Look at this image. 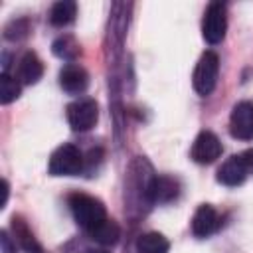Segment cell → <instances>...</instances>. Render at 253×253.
I'll use <instances>...</instances> for the list:
<instances>
[{"label":"cell","instance_id":"cell-1","mask_svg":"<svg viewBox=\"0 0 253 253\" xmlns=\"http://www.w3.org/2000/svg\"><path fill=\"white\" fill-rule=\"evenodd\" d=\"M67 204H69V210H71L73 219H75L77 225L83 227L87 233L107 219L105 204H103L99 198H93V196H89V194L75 192V194H71V196L67 198Z\"/></svg>","mask_w":253,"mask_h":253},{"label":"cell","instance_id":"cell-2","mask_svg":"<svg viewBox=\"0 0 253 253\" xmlns=\"http://www.w3.org/2000/svg\"><path fill=\"white\" fill-rule=\"evenodd\" d=\"M85 170V158L75 144L57 146L47 164V172L51 176H77Z\"/></svg>","mask_w":253,"mask_h":253},{"label":"cell","instance_id":"cell-3","mask_svg":"<svg viewBox=\"0 0 253 253\" xmlns=\"http://www.w3.org/2000/svg\"><path fill=\"white\" fill-rule=\"evenodd\" d=\"M217 75H219V57L215 51L208 49L200 55L194 75H192V85H194L196 93L202 97H208L215 89Z\"/></svg>","mask_w":253,"mask_h":253},{"label":"cell","instance_id":"cell-4","mask_svg":"<svg viewBox=\"0 0 253 253\" xmlns=\"http://www.w3.org/2000/svg\"><path fill=\"white\" fill-rule=\"evenodd\" d=\"M227 32V12H225V4L223 2H210L206 12H204V20H202V36L208 43L215 45L225 38Z\"/></svg>","mask_w":253,"mask_h":253},{"label":"cell","instance_id":"cell-5","mask_svg":"<svg viewBox=\"0 0 253 253\" xmlns=\"http://www.w3.org/2000/svg\"><path fill=\"white\" fill-rule=\"evenodd\" d=\"M67 123L75 132L91 130L99 121V105L95 99H79L67 105Z\"/></svg>","mask_w":253,"mask_h":253},{"label":"cell","instance_id":"cell-6","mask_svg":"<svg viewBox=\"0 0 253 253\" xmlns=\"http://www.w3.org/2000/svg\"><path fill=\"white\" fill-rule=\"evenodd\" d=\"M180 196V182L174 176H152L146 186V202L150 204H170Z\"/></svg>","mask_w":253,"mask_h":253},{"label":"cell","instance_id":"cell-7","mask_svg":"<svg viewBox=\"0 0 253 253\" xmlns=\"http://www.w3.org/2000/svg\"><path fill=\"white\" fill-rule=\"evenodd\" d=\"M229 132L237 140H253V103L239 101L231 109Z\"/></svg>","mask_w":253,"mask_h":253},{"label":"cell","instance_id":"cell-8","mask_svg":"<svg viewBox=\"0 0 253 253\" xmlns=\"http://www.w3.org/2000/svg\"><path fill=\"white\" fill-rule=\"evenodd\" d=\"M221 142L219 138L211 132V130H202L194 144H192V150H190V156L194 162L198 164H211L215 162L219 156H221Z\"/></svg>","mask_w":253,"mask_h":253},{"label":"cell","instance_id":"cell-9","mask_svg":"<svg viewBox=\"0 0 253 253\" xmlns=\"http://www.w3.org/2000/svg\"><path fill=\"white\" fill-rule=\"evenodd\" d=\"M219 223L221 221H219L217 211L210 204H202L194 211V217H192V233L198 239H206V237L213 235L219 229Z\"/></svg>","mask_w":253,"mask_h":253},{"label":"cell","instance_id":"cell-10","mask_svg":"<svg viewBox=\"0 0 253 253\" xmlns=\"http://www.w3.org/2000/svg\"><path fill=\"white\" fill-rule=\"evenodd\" d=\"M59 85L69 95H79L89 85V73L79 63H65L59 71Z\"/></svg>","mask_w":253,"mask_h":253},{"label":"cell","instance_id":"cell-11","mask_svg":"<svg viewBox=\"0 0 253 253\" xmlns=\"http://www.w3.org/2000/svg\"><path fill=\"white\" fill-rule=\"evenodd\" d=\"M245 178H247V168L243 164L241 154H233L217 170V182L223 184V186H229V188L243 184Z\"/></svg>","mask_w":253,"mask_h":253},{"label":"cell","instance_id":"cell-12","mask_svg":"<svg viewBox=\"0 0 253 253\" xmlns=\"http://www.w3.org/2000/svg\"><path fill=\"white\" fill-rule=\"evenodd\" d=\"M43 75V63L42 59L34 53V51H26L20 61H18V69H16V79L22 85H34L42 79Z\"/></svg>","mask_w":253,"mask_h":253},{"label":"cell","instance_id":"cell-13","mask_svg":"<svg viewBox=\"0 0 253 253\" xmlns=\"http://www.w3.org/2000/svg\"><path fill=\"white\" fill-rule=\"evenodd\" d=\"M10 227H12V233H14V245L18 243L20 249H24L26 253H43V249L38 243V239L34 237L32 229L28 227V223L20 215L12 217V225Z\"/></svg>","mask_w":253,"mask_h":253},{"label":"cell","instance_id":"cell-14","mask_svg":"<svg viewBox=\"0 0 253 253\" xmlns=\"http://www.w3.org/2000/svg\"><path fill=\"white\" fill-rule=\"evenodd\" d=\"M77 16V4L73 0H59L51 6L49 10V24L55 28H63L69 26Z\"/></svg>","mask_w":253,"mask_h":253},{"label":"cell","instance_id":"cell-15","mask_svg":"<svg viewBox=\"0 0 253 253\" xmlns=\"http://www.w3.org/2000/svg\"><path fill=\"white\" fill-rule=\"evenodd\" d=\"M136 251L138 253H168L170 241L158 231H148L136 239Z\"/></svg>","mask_w":253,"mask_h":253},{"label":"cell","instance_id":"cell-16","mask_svg":"<svg viewBox=\"0 0 253 253\" xmlns=\"http://www.w3.org/2000/svg\"><path fill=\"white\" fill-rule=\"evenodd\" d=\"M89 235L99 245H115L121 239V227H119L117 221H113V219L107 217L103 223H99L95 229H91Z\"/></svg>","mask_w":253,"mask_h":253},{"label":"cell","instance_id":"cell-17","mask_svg":"<svg viewBox=\"0 0 253 253\" xmlns=\"http://www.w3.org/2000/svg\"><path fill=\"white\" fill-rule=\"evenodd\" d=\"M51 51H53L55 57L73 63V59L81 53V47H79V43H77V40H75L73 36L65 34V36H59V38L51 43Z\"/></svg>","mask_w":253,"mask_h":253},{"label":"cell","instance_id":"cell-18","mask_svg":"<svg viewBox=\"0 0 253 253\" xmlns=\"http://www.w3.org/2000/svg\"><path fill=\"white\" fill-rule=\"evenodd\" d=\"M20 93H22V83L4 71L0 75V103L10 105L12 101H16L20 97Z\"/></svg>","mask_w":253,"mask_h":253},{"label":"cell","instance_id":"cell-19","mask_svg":"<svg viewBox=\"0 0 253 253\" xmlns=\"http://www.w3.org/2000/svg\"><path fill=\"white\" fill-rule=\"evenodd\" d=\"M28 32H30V22L22 18V20H12V22L6 26L4 36H6L8 40H22V38L28 36Z\"/></svg>","mask_w":253,"mask_h":253},{"label":"cell","instance_id":"cell-20","mask_svg":"<svg viewBox=\"0 0 253 253\" xmlns=\"http://www.w3.org/2000/svg\"><path fill=\"white\" fill-rule=\"evenodd\" d=\"M0 245H2V253H16V245H12L6 231L0 233Z\"/></svg>","mask_w":253,"mask_h":253},{"label":"cell","instance_id":"cell-21","mask_svg":"<svg viewBox=\"0 0 253 253\" xmlns=\"http://www.w3.org/2000/svg\"><path fill=\"white\" fill-rule=\"evenodd\" d=\"M241 158H243V164H245V168H247V174H253V148L245 150V152L241 154Z\"/></svg>","mask_w":253,"mask_h":253},{"label":"cell","instance_id":"cell-22","mask_svg":"<svg viewBox=\"0 0 253 253\" xmlns=\"http://www.w3.org/2000/svg\"><path fill=\"white\" fill-rule=\"evenodd\" d=\"M2 206L0 208H6V202H8V194H10V186H8V182L6 180H2Z\"/></svg>","mask_w":253,"mask_h":253},{"label":"cell","instance_id":"cell-23","mask_svg":"<svg viewBox=\"0 0 253 253\" xmlns=\"http://www.w3.org/2000/svg\"><path fill=\"white\" fill-rule=\"evenodd\" d=\"M87 253H109V251H105V249H95V251H87Z\"/></svg>","mask_w":253,"mask_h":253}]
</instances>
